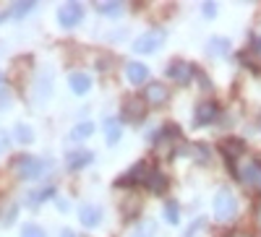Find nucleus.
Instances as JSON below:
<instances>
[{"mask_svg":"<svg viewBox=\"0 0 261 237\" xmlns=\"http://www.w3.org/2000/svg\"><path fill=\"white\" fill-rule=\"evenodd\" d=\"M183 154L191 157V159H196V162H209L212 149H209L206 143H188V146L183 149Z\"/></svg>","mask_w":261,"mask_h":237,"instance_id":"obj_15","label":"nucleus"},{"mask_svg":"<svg viewBox=\"0 0 261 237\" xmlns=\"http://www.w3.org/2000/svg\"><path fill=\"white\" fill-rule=\"evenodd\" d=\"M165 37H167V32L165 29H149L146 34H141L139 39H136V45H134V50L136 52H154V50H160L162 47V42H165Z\"/></svg>","mask_w":261,"mask_h":237,"instance_id":"obj_3","label":"nucleus"},{"mask_svg":"<svg viewBox=\"0 0 261 237\" xmlns=\"http://www.w3.org/2000/svg\"><path fill=\"white\" fill-rule=\"evenodd\" d=\"M146 190L149 193H154V196H160V193H165L167 190V177L162 175V172H154V169H151V175L146 177Z\"/></svg>","mask_w":261,"mask_h":237,"instance_id":"obj_16","label":"nucleus"},{"mask_svg":"<svg viewBox=\"0 0 261 237\" xmlns=\"http://www.w3.org/2000/svg\"><path fill=\"white\" fill-rule=\"evenodd\" d=\"M8 16H11V13H0V24H3V21H6Z\"/></svg>","mask_w":261,"mask_h":237,"instance_id":"obj_32","label":"nucleus"},{"mask_svg":"<svg viewBox=\"0 0 261 237\" xmlns=\"http://www.w3.org/2000/svg\"><path fill=\"white\" fill-rule=\"evenodd\" d=\"M120 133H123V131H120V120H118V117H107V120H105V141L113 146V143H118Z\"/></svg>","mask_w":261,"mask_h":237,"instance_id":"obj_18","label":"nucleus"},{"mask_svg":"<svg viewBox=\"0 0 261 237\" xmlns=\"http://www.w3.org/2000/svg\"><path fill=\"white\" fill-rule=\"evenodd\" d=\"M151 175V169H149V164L146 162H139V164H134L130 167V172L125 177H120L118 180V185H136V183H146V177Z\"/></svg>","mask_w":261,"mask_h":237,"instance_id":"obj_6","label":"nucleus"},{"mask_svg":"<svg viewBox=\"0 0 261 237\" xmlns=\"http://www.w3.org/2000/svg\"><path fill=\"white\" fill-rule=\"evenodd\" d=\"M154 229H157L154 222H149V219H146V222H141V224L134 229V234H130V237H154Z\"/></svg>","mask_w":261,"mask_h":237,"instance_id":"obj_25","label":"nucleus"},{"mask_svg":"<svg viewBox=\"0 0 261 237\" xmlns=\"http://www.w3.org/2000/svg\"><path fill=\"white\" fill-rule=\"evenodd\" d=\"M253 55H256V57H261V39H256V42H253Z\"/></svg>","mask_w":261,"mask_h":237,"instance_id":"obj_29","label":"nucleus"},{"mask_svg":"<svg viewBox=\"0 0 261 237\" xmlns=\"http://www.w3.org/2000/svg\"><path fill=\"white\" fill-rule=\"evenodd\" d=\"M220 149H222V154L227 157V162H235L238 157L246 152V143H243L241 138H225Z\"/></svg>","mask_w":261,"mask_h":237,"instance_id":"obj_12","label":"nucleus"},{"mask_svg":"<svg viewBox=\"0 0 261 237\" xmlns=\"http://www.w3.org/2000/svg\"><path fill=\"white\" fill-rule=\"evenodd\" d=\"M60 237H76V234H73L71 229H63V234H60Z\"/></svg>","mask_w":261,"mask_h":237,"instance_id":"obj_31","label":"nucleus"},{"mask_svg":"<svg viewBox=\"0 0 261 237\" xmlns=\"http://www.w3.org/2000/svg\"><path fill=\"white\" fill-rule=\"evenodd\" d=\"M81 18H84V8L79 3H65L58 11V21H60V26H65V29H73Z\"/></svg>","mask_w":261,"mask_h":237,"instance_id":"obj_4","label":"nucleus"},{"mask_svg":"<svg viewBox=\"0 0 261 237\" xmlns=\"http://www.w3.org/2000/svg\"><path fill=\"white\" fill-rule=\"evenodd\" d=\"M92 133H94V125L92 123H79L73 131H71V138L73 141H84V138H89Z\"/></svg>","mask_w":261,"mask_h":237,"instance_id":"obj_20","label":"nucleus"},{"mask_svg":"<svg viewBox=\"0 0 261 237\" xmlns=\"http://www.w3.org/2000/svg\"><path fill=\"white\" fill-rule=\"evenodd\" d=\"M6 146H8V138H6V133H0V152H3Z\"/></svg>","mask_w":261,"mask_h":237,"instance_id":"obj_30","label":"nucleus"},{"mask_svg":"<svg viewBox=\"0 0 261 237\" xmlns=\"http://www.w3.org/2000/svg\"><path fill=\"white\" fill-rule=\"evenodd\" d=\"M206 52H209L212 57H225V55L230 52V39H225V37H214V39H209Z\"/></svg>","mask_w":261,"mask_h":237,"instance_id":"obj_17","label":"nucleus"},{"mask_svg":"<svg viewBox=\"0 0 261 237\" xmlns=\"http://www.w3.org/2000/svg\"><path fill=\"white\" fill-rule=\"evenodd\" d=\"M258 227H261V206H258Z\"/></svg>","mask_w":261,"mask_h":237,"instance_id":"obj_34","label":"nucleus"},{"mask_svg":"<svg viewBox=\"0 0 261 237\" xmlns=\"http://www.w3.org/2000/svg\"><path fill=\"white\" fill-rule=\"evenodd\" d=\"M68 83H71V92H73V94H79V97H84L86 92L92 89V78L86 76V73H71Z\"/></svg>","mask_w":261,"mask_h":237,"instance_id":"obj_14","label":"nucleus"},{"mask_svg":"<svg viewBox=\"0 0 261 237\" xmlns=\"http://www.w3.org/2000/svg\"><path fill=\"white\" fill-rule=\"evenodd\" d=\"M144 102L146 104H154V107H160V104H165L167 102V89L162 83H146V89H144Z\"/></svg>","mask_w":261,"mask_h":237,"instance_id":"obj_9","label":"nucleus"},{"mask_svg":"<svg viewBox=\"0 0 261 237\" xmlns=\"http://www.w3.org/2000/svg\"><path fill=\"white\" fill-rule=\"evenodd\" d=\"M214 217L220 222H232L238 217V198L232 196L227 188H222L214 196Z\"/></svg>","mask_w":261,"mask_h":237,"instance_id":"obj_2","label":"nucleus"},{"mask_svg":"<svg viewBox=\"0 0 261 237\" xmlns=\"http://www.w3.org/2000/svg\"><path fill=\"white\" fill-rule=\"evenodd\" d=\"M125 76L130 83H144L149 78V68L144 66V63H128L125 66Z\"/></svg>","mask_w":261,"mask_h":237,"instance_id":"obj_13","label":"nucleus"},{"mask_svg":"<svg viewBox=\"0 0 261 237\" xmlns=\"http://www.w3.org/2000/svg\"><path fill=\"white\" fill-rule=\"evenodd\" d=\"M214 13H217V8H214V3H206V6H204V16H209V18H212Z\"/></svg>","mask_w":261,"mask_h":237,"instance_id":"obj_28","label":"nucleus"},{"mask_svg":"<svg viewBox=\"0 0 261 237\" xmlns=\"http://www.w3.org/2000/svg\"><path fill=\"white\" fill-rule=\"evenodd\" d=\"M79 222L84 224V227H97L99 222H102V209L99 206H94V203H84L81 206V211H79Z\"/></svg>","mask_w":261,"mask_h":237,"instance_id":"obj_8","label":"nucleus"},{"mask_svg":"<svg viewBox=\"0 0 261 237\" xmlns=\"http://www.w3.org/2000/svg\"><path fill=\"white\" fill-rule=\"evenodd\" d=\"M97 11L105 13V16H120V13H123V3H118V0H110V3H99Z\"/></svg>","mask_w":261,"mask_h":237,"instance_id":"obj_23","label":"nucleus"},{"mask_svg":"<svg viewBox=\"0 0 261 237\" xmlns=\"http://www.w3.org/2000/svg\"><path fill=\"white\" fill-rule=\"evenodd\" d=\"M34 6H37L34 0H24V3H13V8H11L8 13H11L13 18H21V16H27L29 11H34Z\"/></svg>","mask_w":261,"mask_h":237,"instance_id":"obj_22","label":"nucleus"},{"mask_svg":"<svg viewBox=\"0 0 261 237\" xmlns=\"http://www.w3.org/2000/svg\"><path fill=\"white\" fill-rule=\"evenodd\" d=\"M165 219L170 222V224H178V219H180V209H178V201H167L165 203Z\"/></svg>","mask_w":261,"mask_h":237,"instance_id":"obj_21","label":"nucleus"},{"mask_svg":"<svg viewBox=\"0 0 261 237\" xmlns=\"http://www.w3.org/2000/svg\"><path fill=\"white\" fill-rule=\"evenodd\" d=\"M214 117H217V104H214V102H201L199 107H196L193 123H196V125H209Z\"/></svg>","mask_w":261,"mask_h":237,"instance_id":"obj_11","label":"nucleus"},{"mask_svg":"<svg viewBox=\"0 0 261 237\" xmlns=\"http://www.w3.org/2000/svg\"><path fill=\"white\" fill-rule=\"evenodd\" d=\"M55 196V188H42V190H34L32 196H29V201L32 203H42V201H50Z\"/></svg>","mask_w":261,"mask_h":237,"instance_id":"obj_26","label":"nucleus"},{"mask_svg":"<svg viewBox=\"0 0 261 237\" xmlns=\"http://www.w3.org/2000/svg\"><path fill=\"white\" fill-rule=\"evenodd\" d=\"M21 237H45V232H42L37 224H27L24 229H21Z\"/></svg>","mask_w":261,"mask_h":237,"instance_id":"obj_27","label":"nucleus"},{"mask_svg":"<svg viewBox=\"0 0 261 237\" xmlns=\"http://www.w3.org/2000/svg\"><path fill=\"white\" fill-rule=\"evenodd\" d=\"M16 141L18 143H32L34 141V133H32V128L29 125H16Z\"/></svg>","mask_w":261,"mask_h":237,"instance_id":"obj_24","label":"nucleus"},{"mask_svg":"<svg viewBox=\"0 0 261 237\" xmlns=\"http://www.w3.org/2000/svg\"><path fill=\"white\" fill-rule=\"evenodd\" d=\"M167 76L172 81H178V83H188L191 76H193V66H188V63H183V60H175V63L167 66Z\"/></svg>","mask_w":261,"mask_h":237,"instance_id":"obj_7","label":"nucleus"},{"mask_svg":"<svg viewBox=\"0 0 261 237\" xmlns=\"http://www.w3.org/2000/svg\"><path fill=\"white\" fill-rule=\"evenodd\" d=\"M47 167H50L47 162H42V159H37L32 154H24V157H18L13 162V172H16L21 180H37V177L45 175Z\"/></svg>","mask_w":261,"mask_h":237,"instance_id":"obj_1","label":"nucleus"},{"mask_svg":"<svg viewBox=\"0 0 261 237\" xmlns=\"http://www.w3.org/2000/svg\"><path fill=\"white\" fill-rule=\"evenodd\" d=\"M230 237H246L243 232H235V234H230Z\"/></svg>","mask_w":261,"mask_h":237,"instance_id":"obj_33","label":"nucleus"},{"mask_svg":"<svg viewBox=\"0 0 261 237\" xmlns=\"http://www.w3.org/2000/svg\"><path fill=\"white\" fill-rule=\"evenodd\" d=\"M92 159H94V154L89 152V149H79V152H71L68 157H65V164H68L71 172H79L81 167H86Z\"/></svg>","mask_w":261,"mask_h":237,"instance_id":"obj_10","label":"nucleus"},{"mask_svg":"<svg viewBox=\"0 0 261 237\" xmlns=\"http://www.w3.org/2000/svg\"><path fill=\"white\" fill-rule=\"evenodd\" d=\"M246 183H251V185H256V183H261V162L258 159H251L246 167H243V175H241Z\"/></svg>","mask_w":261,"mask_h":237,"instance_id":"obj_19","label":"nucleus"},{"mask_svg":"<svg viewBox=\"0 0 261 237\" xmlns=\"http://www.w3.org/2000/svg\"><path fill=\"white\" fill-rule=\"evenodd\" d=\"M144 115H146V102H144V97H130V99H125V104H123V117H125V120L136 123V120H141Z\"/></svg>","mask_w":261,"mask_h":237,"instance_id":"obj_5","label":"nucleus"}]
</instances>
